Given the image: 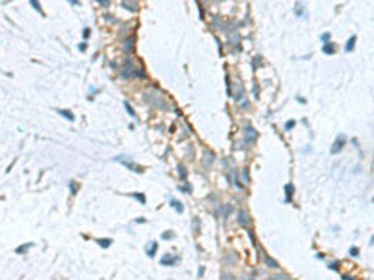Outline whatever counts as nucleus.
<instances>
[{"mask_svg": "<svg viewBox=\"0 0 374 280\" xmlns=\"http://www.w3.org/2000/svg\"><path fill=\"white\" fill-rule=\"evenodd\" d=\"M265 262H267V264L270 268H279V264H277V262H274L273 258H270V257H265Z\"/></svg>", "mask_w": 374, "mask_h": 280, "instance_id": "nucleus-15", "label": "nucleus"}, {"mask_svg": "<svg viewBox=\"0 0 374 280\" xmlns=\"http://www.w3.org/2000/svg\"><path fill=\"white\" fill-rule=\"evenodd\" d=\"M78 48H79V51H84V50H86V44L83 42V44H81V45H79Z\"/></svg>", "mask_w": 374, "mask_h": 280, "instance_id": "nucleus-32", "label": "nucleus"}, {"mask_svg": "<svg viewBox=\"0 0 374 280\" xmlns=\"http://www.w3.org/2000/svg\"><path fill=\"white\" fill-rule=\"evenodd\" d=\"M133 47H134V39L133 37H129L126 42H125V50L126 51H131L133 50Z\"/></svg>", "mask_w": 374, "mask_h": 280, "instance_id": "nucleus-14", "label": "nucleus"}, {"mask_svg": "<svg viewBox=\"0 0 374 280\" xmlns=\"http://www.w3.org/2000/svg\"><path fill=\"white\" fill-rule=\"evenodd\" d=\"M293 126H295V121H293V120H290V121H288V123H285V131H290Z\"/></svg>", "mask_w": 374, "mask_h": 280, "instance_id": "nucleus-25", "label": "nucleus"}, {"mask_svg": "<svg viewBox=\"0 0 374 280\" xmlns=\"http://www.w3.org/2000/svg\"><path fill=\"white\" fill-rule=\"evenodd\" d=\"M116 160L117 162H122V164L125 165V166H128L129 170H133V171H141V168H139L137 165H134L133 164V160L131 159H128V157H116Z\"/></svg>", "mask_w": 374, "mask_h": 280, "instance_id": "nucleus-2", "label": "nucleus"}, {"mask_svg": "<svg viewBox=\"0 0 374 280\" xmlns=\"http://www.w3.org/2000/svg\"><path fill=\"white\" fill-rule=\"evenodd\" d=\"M111 243H112V240H109V238L98 240V244H100L101 248H109V246H111Z\"/></svg>", "mask_w": 374, "mask_h": 280, "instance_id": "nucleus-13", "label": "nucleus"}, {"mask_svg": "<svg viewBox=\"0 0 374 280\" xmlns=\"http://www.w3.org/2000/svg\"><path fill=\"white\" fill-rule=\"evenodd\" d=\"M31 246H33L31 243H28L27 246H25V244H23V246H21V248H17V249H16V252H17V254H21V252H23V250H27L28 248H31Z\"/></svg>", "mask_w": 374, "mask_h": 280, "instance_id": "nucleus-18", "label": "nucleus"}, {"mask_svg": "<svg viewBox=\"0 0 374 280\" xmlns=\"http://www.w3.org/2000/svg\"><path fill=\"white\" fill-rule=\"evenodd\" d=\"M329 268H331V269H338V262H332L331 264H329Z\"/></svg>", "mask_w": 374, "mask_h": 280, "instance_id": "nucleus-27", "label": "nucleus"}, {"mask_svg": "<svg viewBox=\"0 0 374 280\" xmlns=\"http://www.w3.org/2000/svg\"><path fill=\"white\" fill-rule=\"evenodd\" d=\"M323 51L326 53V55H332V53H335V44L326 42V44L323 45Z\"/></svg>", "mask_w": 374, "mask_h": 280, "instance_id": "nucleus-6", "label": "nucleus"}, {"mask_svg": "<svg viewBox=\"0 0 374 280\" xmlns=\"http://www.w3.org/2000/svg\"><path fill=\"white\" fill-rule=\"evenodd\" d=\"M172 205H173V209H176V212L178 213H182V204L179 202V201H176V199H172Z\"/></svg>", "mask_w": 374, "mask_h": 280, "instance_id": "nucleus-11", "label": "nucleus"}, {"mask_svg": "<svg viewBox=\"0 0 374 280\" xmlns=\"http://www.w3.org/2000/svg\"><path fill=\"white\" fill-rule=\"evenodd\" d=\"M259 62H260V56L257 55V58H256V59H254V68L257 67V64H259Z\"/></svg>", "mask_w": 374, "mask_h": 280, "instance_id": "nucleus-30", "label": "nucleus"}, {"mask_svg": "<svg viewBox=\"0 0 374 280\" xmlns=\"http://www.w3.org/2000/svg\"><path fill=\"white\" fill-rule=\"evenodd\" d=\"M175 262H176V258H173L172 255H164V257L161 258V264H164V266H170V264H175Z\"/></svg>", "mask_w": 374, "mask_h": 280, "instance_id": "nucleus-7", "label": "nucleus"}, {"mask_svg": "<svg viewBox=\"0 0 374 280\" xmlns=\"http://www.w3.org/2000/svg\"><path fill=\"white\" fill-rule=\"evenodd\" d=\"M351 254L354 255V257H357V254H358V250H357V248H352V249H351Z\"/></svg>", "mask_w": 374, "mask_h": 280, "instance_id": "nucleus-31", "label": "nucleus"}, {"mask_svg": "<svg viewBox=\"0 0 374 280\" xmlns=\"http://www.w3.org/2000/svg\"><path fill=\"white\" fill-rule=\"evenodd\" d=\"M58 114H61L62 117H66V118L69 120V121H73L75 120V117H73V114L70 111H66V109H58Z\"/></svg>", "mask_w": 374, "mask_h": 280, "instance_id": "nucleus-8", "label": "nucleus"}, {"mask_svg": "<svg viewBox=\"0 0 374 280\" xmlns=\"http://www.w3.org/2000/svg\"><path fill=\"white\" fill-rule=\"evenodd\" d=\"M133 196H134L136 199L141 201L142 204H145V196H143V195H141V193H133Z\"/></svg>", "mask_w": 374, "mask_h": 280, "instance_id": "nucleus-19", "label": "nucleus"}, {"mask_svg": "<svg viewBox=\"0 0 374 280\" xmlns=\"http://www.w3.org/2000/svg\"><path fill=\"white\" fill-rule=\"evenodd\" d=\"M270 280H288V277L284 276V274H279V276H276V277H271Z\"/></svg>", "mask_w": 374, "mask_h": 280, "instance_id": "nucleus-22", "label": "nucleus"}, {"mask_svg": "<svg viewBox=\"0 0 374 280\" xmlns=\"http://www.w3.org/2000/svg\"><path fill=\"white\" fill-rule=\"evenodd\" d=\"M122 6L123 8H128L131 11H137V3H129V2H122Z\"/></svg>", "mask_w": 374, "mask_h": 280, "instance_id": "nucleus-12", "label": "nucleus"}, {"mask_svg": "<svg viewBox=\"0 0 374 280\" xmlns=\"http://www.w3.org/2000/svg\"><path fill=\"white\" fill-rule=\"evenodd\" d=\"M256 139H257L256 129H254V128H251V126H248V128H246V142H249V145H251V143H254V142H256Z\"/></svg>", "mask_w": 374, "mask_h": 280, "instance_id": "nucleus-5", "label": "nucleus"}, {"mask_svg": "<svg viewBox=\"0 0 374 280\" xmlns=\"http://www.w3.org/2000/svg\"><path fill=\"white\" fill-rule=\"evenodd\" d=\"M293 191H295V187H293L292 184H287V185H285V193H287V198H285V199L288 201V202L292 201V195H293Z\"/></svg>", "mask_w": 374, "mask_h": 280, "instance_id": "nucleus-9", "label": "nucleus"}, {"mask_svg": "<svg viewBox=\"0 0 374 280\" xmlns=\"http://www.w3.org/2000/svg\"><path fill=\"white\" fill-rule=\"evenodd\" d=\"M243 280H254V279H251V277H245V279H243Z\"/></svg>", "mask_w": 374, "mask_h": 280, "instance_id": "nucleus-34", "label": "nucleus"}, {"mask_svg": "<svg viewBox=\"0 0 374 280\" xmlns=\"http://www.w3.org/2000/svg\"><path fill=\"white\" fill-rule=\"evenodd\" d=\"M329 37H331V34H329V33H326V34H323V36H321L323 41H329Z\"/></svg>", "mask_w": 374, "mask_h": 280, "instance_id": "nucleus-29", "label": "nucleus"}, {"mask_svg": "<svg viewBox=\"0 0 374 280\" xmlns=\"http://www.w3.org/2000/svg\"><path fill=\"white\" fill-rule=\"evenodd\" d=\"M125 109L128 111V114L131 115V117H134V115H136V112H134V109H133L131 106H129V103H126V101H125Z\"/></svg>", "mask_w": 374, "mask_h": 280, "instance_id": "nucleus-16", "label": "nucleus"}, {"mask_svg": "<svg viewBox=\"0 0 374 280\" xmlns=\"http://www.w3.org/2000/svg\"><path fill=\"white\" fill-rule=\"evenodd\" d=\"M89 34H91V30H89V28L83 30V36H84V37H89Z\"/></svg>", "mask_w": 374, "mask_h": 280, "instance_id": "nucleus-28", "label": "nucleus"}, {"mask_svg": "<svg viewBox=\"0 0 374 280\" xmlns=\"http://www.w3.org/2000/svg\"><path fill=\"white\" fill-rule=\"evenodd\" d=\"M30 3L33 5V8H34V9H38L39 13H42V9H41V5H39L38 2H34V0H31V2H30Z\"/></svg>", "mask_w": 374, "mask_h": 280, "instance_id": "nucleus-23", "label": "nucleus"}, {"mask_svg": "<svg viewBox=\"0 0 374 280\" xmlns=\"http://www.w3.org/2000/svg\"><path fill=\"white\" fill-rule=\"evenodd\" d=\"M343 146H345V137L343 135H338L337 139H335V142H334V146L331 148V153L332 154H335V153H338Z\"/></svg>", "mask_w": 374, "mask_h": 280, "instance_id": "nucleus-3", "label": "nucleus"}, {"mask_svg": "<svg viewBox=\"0 0 374 280\" xmlns=\"http://www.w3.org/2000/svg\"><path fill=\"white\" fill-rule=\"evenodd\" d=\"M70 188H72V191L75 193V190H77V185H73V182H70Z\"/></svg>", "mask_w": 374, "mask_h": 280, "instance_id": "nucleus-33", "label": "nucleus"}, {"mask_svg": "<svg viewBox=\"0 0 374 280\" xmlns=\"http://www.w3.org/2000/svg\"><path fill=\"white\" fill-rule=\"evenodd\" d=\"M237 221L240 226H248L249 224V215L246 213V210H240L237 215Z\"/></svg>", "mask_w": 374, "mask_h": 280, "instance_id": "nucleus-4", "label": "nucleus"}, {"mask_svg": "<svg viewBox=\"0 0 374 280\" xmlns=\"http://www.w3.org/2000/svg\"><path fill=\"white\" fill-rule=\"evenodd\" d=\"M156 249H158V244L153 241V244H151V249L148 250V255H150V257H153V255H154V252H156Z\"/></svg>", "mask_w": 374, "mask_h": 280, "instance_id": "nucleus-20", "label": "nucleus"}, {"mask_svg": "<svg viewBox=\"0 0 374 280\" xmlns=\"http://www.w3.org/2000/svg\"><path fill=\"white\" fill-rule=\"evenodd\" d=\"M356 41H357V37H356V36H352V37L348 41L346 47H345V50H346V51H352V50H354V44H356Z\"/></svg>", "mask_w": 374, "mask_h": 280, "instance_id": "nucleus-10", "label": "nucleus"}, {"mask_svg": "<svg viewBox=\"0 0 374 280\" xmlns=\"http://www.w3.org/2000/svg\"><path fill=\"white\" fill-rule=\"evenodd\" d=\"M173 237V232H165V233H162V238L164 240H168V238H172Z\"/></svg>", "mask_w": 374, "mask_h": 280, "instance_id": "nucleus-26", "label": "nucleus"}, {"mask_svg": "<svg viewBox=\"0 0 374 280\" xmlns=\"http://www.w3.org/2000/svg\"><path fill=\"white\" fill-rule=\"evenodd\" d=\"M178 171H179V176H181L182 179H186V170H184V166H182V165H179V166H178Z\"/></svg>", "mask_w": 374, "mask_h": 280, "instance_id": "nucleus-21", "label": "nucleus"}, {"mask_svg": "<svg viewBox=\"0 0 374 280\" xmlns=\"http://www.w3.org/2000/svg\"><path fill=\"white\" fill-rule=\"evenodd\" d=\"M243 182H245V184H248V182H249V178H248V170H246V168L243 170Z\"/></svg>", "mask_w": 374, "mask_h": 280, "instance_id": "nucleus-24", "label": "nucleus"}, {"mask_svg": "<svg viewBox=\"0 0 374 280\" xmlns=\"http://www.w3.org/2000/svg\"><path fill=\"white\" fill-rule=\"evenodd\" d=\"M137 68L134 67V64H133V61L131 59H128L126 61V64H125V67H123V70H122V75L125 76V78H131L133 75H137ZM139 75H142V73H139Z\"/></svg>", "mask_w": 374, "mask_h": 280, "instance_id": "nucleus-1", "label": "nucleus"}, {"mask_svg": "<svg viewBox=\"0 0 374 280\" xmlns=\"http://www.w3.org/2000/svg\"><path fill=\"white\" fill-rule=\"evenodd\" d=\"M295 14H296V16H302V14H304V13H302V5H301V3H298V5H296V8H295Z\"/></svg>", "mask_w": 374, "mask_h": 280, "instance_id": "nucleus-17", "label": "nucleus"}]
</instances>
